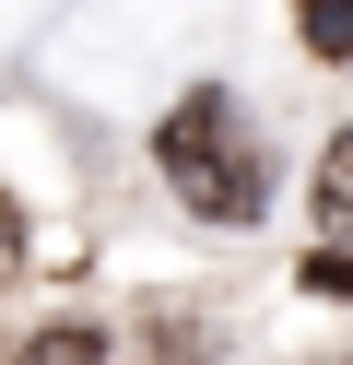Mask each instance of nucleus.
Returning a JSON list of instances; mask_svg holds the SVG:
<instances>
[{"instance_id":"obj_1","label":"nucleus","mask_w":353,"mask_h":365,"mask_svg":"<svg viewBox=\"0 0 353 365\" xmlns=\"http://www.w3.org/2000/svg\"><path fill=\"white\" fill-rule=\"evenodd\" d=\"M153 165L177 177V200H188L200 224H259V212H271V153H259L247 106H235L224 83L177 95V118L153 130Z\"/></svg>"},{"instance_id":"obj_2","label":"nucleus","mask_w":353,"mask_h":365,"mask_svg":"<svg viewBox=\"0 0 353 365\" xmlns=\"http://www.w3.org/2000/svg\"><path fill=\"white\" fill-rule=\"evenodd\" d=\"M12 365H106V330L94 318H47V330L12 341Z\"/></svg>"},{"instance_id":"obj_3","label":"nucleus","mask_w":353,"mask_h":365,"mask_svg":"<svg viewBox=\"0 0 353 365\" xmlns=\"http://www.w3.org/2000/svg\"><path fill=\"white\" fill-rule=\"evenodd\" d=\"M318 224L353 236V130H329V153H318Z\"/></svg>"},{"instance_id":"obj_4","label":"nucleus","mask_w":353,"mask_h":365,"mask_svg":"<svg viewBox=\"0 0 353 365\" xmlns=\"http://www.w3.org/2000/svg\"><path fill=\"white\" fill-rule=\"evenodd\" d=\"M306 48H318V59H353V0H306Z\"/></svg>"},{"instance_id":"obj_5","label":"nucleus","mask_w":353,"mask_h":365,"mask_svg":"<svg viewBox=\"0 0 353 365\" xmlns=\"http://www.w3.org/2000/svg\"><path fill=\"white\" fill-rule=\"evenodd\" d=\"M306 294H353V247H318L306 259Z\"/></svg>"},{"instance_id":"obj_6","label":"nucleus","mask_w":353,"mask_h":365,"mask_svg":"<svg viewBox=\"0 0 353 365\" xmlns=\"http://www.w3.org/2000/svg\"><path fill=\"white\" fill-rule=\"evenodd\" d=\"M12 259H24V212H12V189H0V283H12Z\"/></svg>"}]
</instances>
